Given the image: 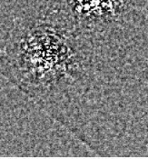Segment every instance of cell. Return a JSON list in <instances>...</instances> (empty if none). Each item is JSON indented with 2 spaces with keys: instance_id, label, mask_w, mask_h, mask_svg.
<instances>
[{
  "instance_id": "1",
  "label": "cell",
  "mask_w": 148,
  "mask_h": 159,
  "mask_svg": "<svg viewBox=\"0 0 148 159\" xmlns=\"http://www.w3.org/2000/svg\"><path fill=\"white\" fill-rule=\"evenodd\" d=\"M68 37L47 24L32 27L17 43L16 59L21 75L34 87H49L77 66Z\"/></svg>"
}]
</instances>
